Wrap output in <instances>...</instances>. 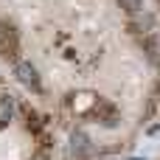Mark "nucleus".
I'll return each instance as SVG.
<instances>
[{"instance_id":"4","label":"nucleus","mask_w":160,"mask_h":160,"mask_svg":"<svg viewBox=\"0 0 160 160\" xmlns=\"http://www.w3.org/2000/svg\"><path fill=\"white\" fill-rule=\"evenodd\" d=\"M17 112H20V104H17V98L14 96H0V129H6L14 118H17Z\"/></svg>"},{"instance_id":"5","label":"nucleus","mask_w":160,"mask_h":160,"mask_svg":"<svg viewBox=\"0 0 160 160\" xmlns=\"http://www.w3.org/2000/svg\"><path fill=\"white\" fill-rule=\"evenodd\" d=\"M118 6H121L127 14H138V11H143V0H118Z\"/></svg>"},{"instance_id":"1","label":"nucleus","mask_w":160,"mask_h":160,"mask_svg":"<svg viewBox=\"0 0 160 160\" xmlns=\"http://www.w3.org/2000/svg\"><path fill=\"white\" fill-rule=\"evenodd\" d=\"M17 53H20V31L11 20L0 17V56L14 62V59H20Z\"/></svg>"},{"instance_id":"3","label":"nucleus","mask_w":160,"mask_h":160,"mask_svg":"<svg viewBox=\"0 0 160 160\" xmlns=\"http://www.w3.org/2000/svg\"><path fill=\"white\" fill-rule=\"evenodd\" d=\"M138 48L146 53V59L155 68H160V31H149V34L138 37Z\"/></svg>"},{"instance_id":"2","label":"nucleus","mask_w":160,"mask_h":160,"mask_svg":"<svg viewBox=\"0 0 160 160\" xmlns=\"http://www.w3.org/2000/svg\"><path fill=\"white\" fill-rule=\"evenodd\" d=\"M11 70H14V76H17V82L20 84H25L31 93H42V82H39V73H37V68L31 65V62H25V59H14L11 62Z\"/></svg>"}]
</instances>
